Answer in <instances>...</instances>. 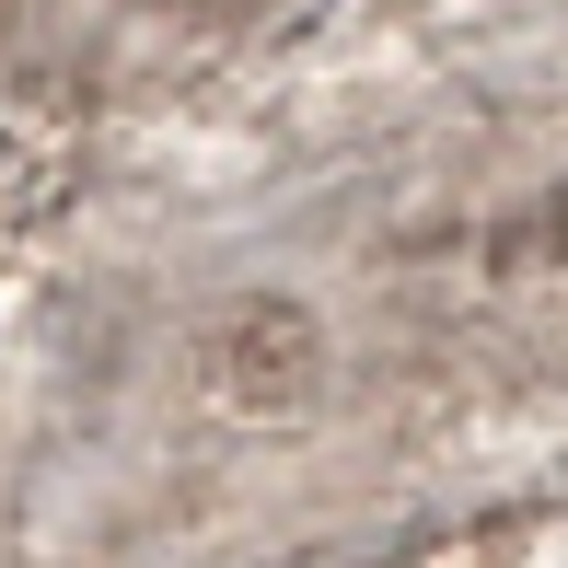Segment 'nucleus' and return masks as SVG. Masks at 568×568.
Segmentation results:
<instances>
[{
    "label": "nucleus",
    "instance_id": "f03ea898",
    "mask_svg": "<svg viewBox=\"0 0 568 568\" xmlns=\"http://www.w3.org/2000/svg\"><path fill=\"white\" fill-rule=\"evenodd\" d=\"M546 255H568V186H557L546 210H534V221H523V232L499 244V267H546Z\"/></svg>",
    "mask_w": 568,
    "mask_h": 568
},
{
    "label": "nucleus",
    "instance_id": "f257e3e1",
    "mask_svg": "<svg viewBox=\"0 0 568 568\" xmlns=\"http://www.w3.org/2000/svg\"><path fill=\"white\" fill-rule=\"evenodd\" d=\"M197 372H210L221 406H291L314 383V314L302 302H232L197 348Z\"/></svg>",
    "mask_w": 568,
    "mask_h": 568
}]
</instances>
